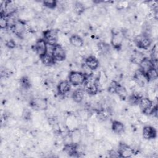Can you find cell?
<instances>
[{"label":"cell","mask_w":158,"mask_h":158,"mask_svg":"<svg viewBox=\"0 0 158 158\" xmlns=\"http://www.w3.org/2000/svg\"><path fill=\"white\" fill-rule=\"evenodd\" d=\"M88 77L80 71H70L69 72L68 81L73 86H79L85 83Z\"/></svg>","instance_id":"cell-1"},{"label":"cell","mask_w":158,"mask_h":158,"mask_svg":"<svg viewBox=\"0 0 158 158\" xmlns=\"http://www.w3.org/2000/svg\"><path fill=\"white\" fill-rule=\"evenodd\" d=\"M114 30V31H112L111 32L110 43L114 49L119 51L122 49V44L125 38L122 31L117 30Z\"/></svg>","instance_id":"cell-2"},{"label":"cell","mask_w":158,"mask_h":158,"mask_svg":"<svg viewBox=\"0 0 158 158\" xmlns=\"http://www.w3.org/2000/svg\"><path fill=\"white\" fill-rule=\"evenodd\" d=\"M59 34V30L58 29H48L43 32V39L46 41L47 44L55 45L57 44Z\"/></svg>","instance_id":"cell-3"},{"label":"cell","mask_w":158,"mask_h":158,"mask_svg":"<svg viewBox=\"0 0 158 158\" xmlns=\"http://www.w3.org/2000/svg\"><path fill=\"white\" fill-rule=\"evenodd\" d=\"M133 41L137 47L144 50H147L152 43L150 37L143 33L135 36Z\"/></svg>","instance_id":"cell-4"},{"label":"cell","mask_w":158,"mask_h":158,"mask_svg":"<svg viewBox=\"0 0 158 158\" xmlns=\"http://www.w3.org/2000/svg\"><path fill=\"white\" fill-rule=\"evenodd\" d=\"M13 33L19 38H23L27 33L26 23L22 20H18L11 27Z\"/></svg>","instance_id":"cell-5"},{"label":"cell","mask_w":158,"mask_h":158,"mask_svg":"<svg viewBox=\"0 0 158 158\" xmlns=\"http://www.w3.org/2000/svg\"><path fill=\"white\" fill-rule=\"evenodd\" d=\"M30 106L35 110H45L48 108V102L46 98L43 97H38L33 99L30 101Z\"/></svg>","instance_id":"cell-6"},{"label":"cell","mask_w":158,"mask_h":158,"mask_svg":"<svg viewBox=\"0 0 158 158\" xmlns=\"http://www.w3.org/2000/svg\"><path fill=\"white\" fill-rule=\"evenodd\" d=\"M52 56L56 62H62L66 59V50L61 45L56 44L54 46Z\"/></svg>","instance_id":"cell-7"},{"label":"cell","mask_w":158,"mask_h":158,"mask_svg":"<svg viewBox=\"0 0 158 158\" xmlns=\"http://www.w3.org/2000/svg\"><path fill=\"white\" fill-rule=\"evenodd\" d=\"M80 120L77 116L73 114L68 115L65 120V125L66 128L70 131H73L78 128Z\"/></svg>","instance_id":"cell-8"},{"label":"cell","mask_w":158,"mask_h":158,"mask_svg":"<svg viewBox=\"0 0 158 158\" xmlns=\"http://www.w3.org/2000/svg\"><path fill=\"white\" fill-rule=\"evenodd\" d=\"M141 133L143 138L146 140L154 139L157 137V130L154 127L151 125H146L143 127Z\"/></svg>","instance_id":"cell-9"},{"label":"cell","mask_w":158,"mask_h":158,"mask_svg":"<svg viewBox=\"0 0 158 158\" xmlns=\"http://www.w3.org/2000/svg\"><path fill=\"white\" fill-rule=\"evenodd\" d=\"M84 90L89 95L94 96L99 90L98 84L94 80L87 79L84 83Z\"/></svg>","instance_id":"cell-10"},{"label":"cell","mask_w":158,"mask_h":158,"mask_svg":"<svg viewBox=\"0 0 158 158\" xmlns=\"http://www.w3.org/2000/svg\"><path fill=\"white\" fill-rule=\"evenodd\" d=\"M47 46L48 44L43 38H40L35 42L34 49L36 54L38 55L40 57L47 52Z\"/></svg>","instance_id":"cell-11"},{"label":"cell","mask_w":158,"mask_h":158,"mask_svg":"<svg viewBox=\"0 0 158 158\" xmlns=\"http://www.w3.org/2000/svg\"><path fill=\"white\" fill-rule=\"evenodd\" d=\"M133 79L135 80L136 85L140 87H144L148 84V80L145 73L140 69L134 73Z\"/></svg>","instance_id":"cell-12"},{"label":"cell","mask_w":158,"mask_h":158,"mask_svg":"<svg viewBox=\"0 0 158 158\" xmlns=\"http://www.w3.org/2000/svg\"><path fill=\"white\" fill-rule=\"evenodd\" d=\"M118 151L120 157H132L135 153L134 149L123 143L119 144Z\"/></svg>","instance_id":"cell-13"},{"label":"cell","mask_w":158,"mask_h":158,"mask_svg":"<svg viewBox=\"0 0 158 158\" xmlns=\"http://www.w3.org/2000/svg\"><path fill=\"white\" fill-rule=\"evenodd\" d=\"M84 63L92 70H96L99 65V59L95 56L90 55L85 59Z\"/></svg>","instance_id":"cell-14"},{"label":"cell","mask_w":158,"mask_h":158,"mask_svg":"<svg viewBox=\"0 0 158 158\" xmlns=\"http://www.w3.org/2000/svg\"><path fill=\"white\" fill-rule=\"evenodd\" d=\"M111 129L114 133L120 135L125 132V125L120 120H114L111 123Z\"/></svg>","instance_id":"cell-15"},{"label":"cell","mask_w":158,"mask_h":158,"mask_svg":"<svg viewBox=\"0 0 158 158\" xmlns=\"http://www.w3.org/2000/svg\"><path fill=\"white\" fill-rule=\"evenodd\" d=\"M70 83L68 80H62L59 83L57 89L59 94L65 95L70 91Z\"/></svg>","instance_id":"cell-16"},{"label":"cell","mask_w":158,"mask_h":158,"mask_svg":"<svg viewBox=\"0 0 158 158\" xmlns=\"http://www.w3.org/2000/svg\"><path fill=\"white\" fill-rule=\"evenodd\" d=\"M139 69L144 72L146 73L150 69L152 68H156L154 65V62L151 59L148 57H144L143 60L139 64Z\"/></svg>","instance_id":"cell-17"},{"label":"cell","mask_w":158,"mask_h":158,"mask_svg":"<svg viewBox=\"0 0 158 158\" xmlns=\"http://www.w3.org/2000/svg\"><path fill=\"white\" fill-rule=\"evenodd\" d=\"M70 44L75 48H80L84 46V41L80 35L73 34L70 36Z\"/></svg>","instance_id":"cell-18"},{"label":"cell","mask_w":158,"mask_h":158,"mask_svg":"<svg viewBox=\"0 0 158 158\" xmlns=\"http://www.w3.org/2000/svg\"><path fill=\"white\" fill-rule=\"evenodd\" d=\"M77 145L78 144L74 143L64 144L63 151L68 156H75V155L78 154Z\"/></svg>","instance_id":"cell-19"},{"label":"cell","mask_w":158,"mask_h":158,"mask_svg":"<svg viewBox=\"0 0 158 158\" xmlns=\"http://www.w3.org/2000/svg\"><path fill=\"white\" fill-rule=\"evenodd\" d=\"M153 103H154V102L152 101L148 97H142L139 99L138 105L141 109V112H143L144 110H146V109H148L150 108L151 107H152V106H154Z\"/></svg>","instance_id":"cell-20"},{"label":"cell","mask_w":158,"mask_h":158,"mask_svg":"<svg viewBox=\"0 0 158 158\" xmlns=\"http://www.w3.org/2000/svg\"><path fill=\"white\" fill-rule=\"evenodd\" d=\"M144 57L142 52L138 51H133L130 56V62L139 65Z\"/></svg>","instance_id":"cell-21"},{"label":"cell","mask_w":158,"mask_h":158,"mask_svg":"<svg viewBox=\"0 0 158 158\" xmlns=\"http://www.w3.org/2000/svg\"><path fill=\"white\" fill-rule=\"evenodd\" d=\"M114 93H115L117 96H118L121 99H126L128 96V91L126 87L120 83H118L117 86Z\"/></svg>","instance_id":"cell-22"},{"label":"cell","mask_w":158,"mask_h":158,"mask_svg":"<svg viewBox=\"0 0 158 158\" xmlns=\"http://www.w3.org/2000/svg\"><path fill=\"white\" fill-rule=\"evenodd\" d=\"M41 59V61L42 64L45 66V67H50L52 66L53 64L55 63V60L52 56V54H50L49 53H46L44 55L40 57Z\"/></svg>","instance_id":"cell-23"},{"label":"cell","mask_w":158,"mask_h":158,"mask_svg":"<svg viewBox=\"0 0 158 158\" xmlns=\"http://www.w3.org/2000/svg\"><path fill=\"white\" fill-rule=\"evenodd\" d=\"M84 98L85 91L81 89H77L75 90L72 94V99L77 104L80 103L84 99Z\"/></svg>","instance_id":"cell-24"},{"label":"cell","mask_w":158,"mask_h":158,"mask_svg":"<svg viewBox=\"0 0 158 158\" xmlns=\"http://www.w3.org/2000/svg\"><path fill=\"white\" fill-rule=\"evenodd\" d=\"M70 135L72 137V143L74 144H78L82 140V133L79 128L72 131V133L70 134Z\"/></svg>","instance_id":"cell-25"},{"label":"cell","mask_w":158,"mask_h":158,"mask_svg":"<svg viewBox=\"0 0 158 158\" xmlns=\"http://www.w3.org/2000/svg\"><path fill=\"white\" fill-rule=\"evenodd\" d=\"M73 12H75L77 15H82L85 12V11L86 10V9L80 1H77V2H75L73 5Z\"/></svg>","instance_id":"cell-26"},{"label":"cell","mask_w":158,"mask_h":158,"mask_svg":"<svg viewBox=\"0 0 158 158\" xmlns=\"http://www.w3.org/2000/svg\"><path fill=\"white\" fill-rule=\"evenodd\" d=\"M146 77L148 78V82L149 81H155L157 80V77H158V73L156 68H152L148 70L147 72L145 73Z\"/></svg>","instance_id":"cell-27"},{"label":"cell","mask_w":158,"mask_h":158,"mask_svg":"<svg viewBox=\"0 0 158 158\" xmlns=\"http://www.w3.org/2000/svg\"><path fill=\"white\" fill-rule=\"evenodd\" d=\"M20 85L22 88L24 89H28L30 88L31 85V80L27 77H22L20 80Z\"/></svg>","instance_id":"cell-28"},{"label":"cell","mask_w":158,"mask_h":158,"mask_svg":"<svg viewBox=\"0 0 158 158\" xmlns=\"http://www.w3.org/2000/svg\"><path fill=\"white\" fill-rule=\"evenodd\" d=\"M43 78L40 75H34L31 79V85H33L36 88H40L42 84Z\"/></svg>","instance_id":"cell-29"},{"label":"cell","mask_w":158,"mask_h":158,"mask_svg":"<svg viewBox=\"0 0 158 158\" xmlns=\"http://www.w3.org/2000/svg\"><path fill=\"white\" fill-rule=\"evenodd\" d=\"M90 117L89 112L86 109H81L78 112V117L81 121L88 120Z\"/></svg>","instance_id":"cell-30"},{"label":"cell","mask_w":158,"mask_h":158,"mask_svg":"<svg viewBox=\"0 0 158 158\" xmlns=\"http://www.w3.org/2000/svg\"><path fill=\"white\" fill-rule=\"evenodd\" d=\"M42 4L45 7L49 9H54L57 6V2L55 0H48L42 2Z\"/></svg>","instance_id":"cell-31"},{"label":"cell","mask_w":158,"mask_h":158,"mask_svg":"<svg viewBox=\"0 0 158 158\" xmlns=\"http://www.w3.org/2000/svg\"><path fill=\"white\" fill-rule=\"evenodd\" d=\"M151 60L154 62H157V57H158V46L157 44H155L151 52Z\"/></svg>","instance_id":"cell-32"},{"label":"cell","mask_w":158,"mask_h":158,"mask_svg":"<svg viewBox=\"0 0 158 158\" xmlns=\"http://www.w3.org/2000/svg\"><path fill=\"white\" fill-rule=\"evenodd\" d=\"M0 27L1 30H4L7 28L9 27L8 25V20L7 16L4 15H1V19H0Z\"/></svg>","instance_id":"cell-33"},{"label":"cell","mask_w":158,"mask_h":158,"mask_svg":"<svg viewBox=\"0 0 158 158\" xmlns=\"http://www.w3.org/2000/svg\"><path fill=\"white\" fill-rule=\"evenodd\" d=\"M138 120L139 121V123H146L149 122V115L144 114V113H139L138 114V116H137Z\"/></svg>","instance_id":"cell-34"},{"label":"cell","mask_w":158,"mask_h":158,"mask_svg":"<svg viewBox=\"0 0 158 158\" xmlns=\"http://www.w3.org/2000/svg\"><path fill=\"white\" fill-rule=\"evenodd\" d=\"M69 72H68V71L66 70L65 69H63L59 72V78H60V81L67 80L66 78L69 77Z\"/></svg>","instance_id":"cell-35"},{"label":"cell","mask_w":158,"mask_h":158,"mask_svg":"<svg viewBox=\"0 0 158 158\" xmlns=\"http://www.w3.org/2000/svg\"><path fill=\"white\" fill-rule=\"evenodd\" d=\"M17 123V120L14 118H9L7 120V124L9 127H14L16 125Z\"/></svg>","instance_id":"cell-36"}]
</instances>
